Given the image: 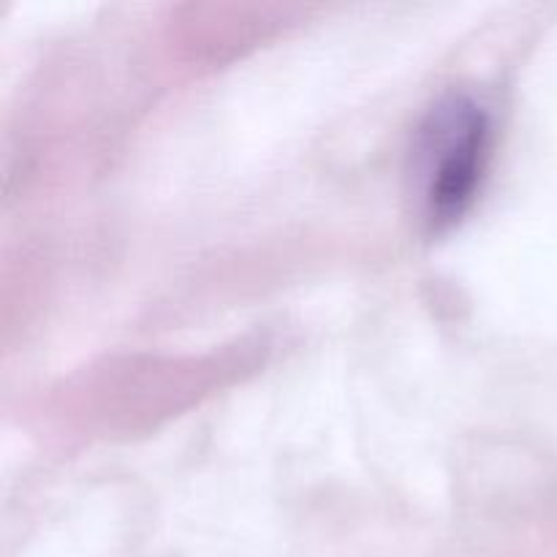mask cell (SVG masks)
<instances>
[{
    "instance_id": "6da1fadb",
    "label": "cell",
    "mask_w": 557,
    "mask_h": 557,
    "mask_svg": "<svg viewBox=\"0 0 557 557\" xmlns=\"http://www.w3.org/2000/svg\"><path fill=\"white\" fill-rule=\"evenodd\" d=\"M490 134L487 114L476 103L451 101L435 109L422 141L424 205L435 226L457 221L471 205L487 166Z\"/></svg>"
}]
</instances>
